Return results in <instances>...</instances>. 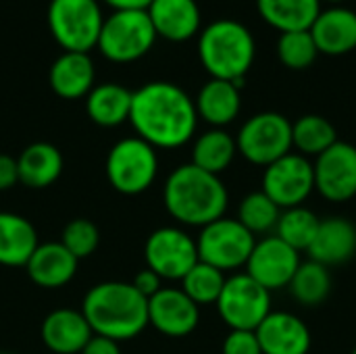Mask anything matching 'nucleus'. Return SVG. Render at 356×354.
I'll list each match as a JSON object with an SVG mask.
<instances>
[{
  "mask_svg": "<svg viewBox=\"0 0 356 354\" xmlns=\"http://www.w3.org/2000/svg\"><path fill=\"white\" fill-rule=\"evenodd\" d=\"M313 261L325 265H344L356 255V227L344 217L321 219L317 236L307 250Z\"/></svg>",
  "mask_w": 356,
  "mask_h": 354,
  "instance_id": "21",
  "label": "nucleus"
},
{
  "mask_svg": "<svg viewBox=\"0 0 356 354\" xmlns=\"http://www.w3.org/2000/svg\"><path fill=\"white\" fill-rule=\"evenodd\" d=\"M257 44L250 29L234 19H219L207 25L198 38V58L213 79L234 81L240 88L250 71Z\"/></svg>",
  "mask_w": 356,
  "mask_h": 354,
  "instance_id": "4",
  "label": "nucleus"
},
{
  "mask_svg": "<svg viewBox=\"0 0 356 354\" xmlns=\"http://www.w3.org/2000/svg\"><path fill=\"white\" fill-rule=\"evenodd\" d=\"M288 290L298 305L319 307L321 303L327 300V296L332 292V273L325 265H321L313 259L302 261L300 267L296 269Z\"/></svg>",
  "mask_w": 356,
  "mask_h": 354,
  "instance_id": "29",
  "label": "nucleus"
},
{
  "mask_svg": "<svg viewBox=\"0 0 356 354\" xmlns=\"http://www.w3.org/2000/svg\"><path fill=\"white\" fill-rule=\"evenodd\" d=\"M144 261L163 282H181L198 263L196 238L177 225L159 227L146 238Z\"/></svg>",
  "mask_w": 356,
  "mask_h": 354,
  "instance_id": "11",
  "label": "nucleus"
},
{
  "mask_svg": "<svg viewBox=\"0 0 356 354\" xmlns=\"http://www.w3.org/2000/svg\"><path fill=\"white\" fill-rule=\"evenodd\" d=\"M238 154L236 138L219 127H211L202 131L192 144V165L213 175H221L229 169Z\"/></svg>",
  "mask_w": 356,
  "mask_h": 354,
  "instance_id": "28",
  "label": "nucleus"
},
{
  "mask_svg": "<svg viewBox=\"0 0 356 354\" xmlns=\"http://www.w3.org/2000/svg\"><path fill=\"white\" fill-rule=\"evenodd\" d=\"M131 286L144 296V298H152L161 288H163V280L152 271V269H142V271H138L136 273V277H134V282H131Z\"/></svg>",
  "mask_w": 356,
  "mask_h": 354,
  "instance_id": "37",
  "label": "nucleus"
},
{
  "mask_svg": "<svg viewBox=\"0 0 356 354\" xmlns=\"http://www.w3.org/2000/svg\"><path fill=\"white\" fill-rule=\"evenodd\" d=\"M319 223H321V219L311 209L294 207V209L282 211L273 234L280 240H284L286 244H290L294 250L305 252L313 244L317 230H319Z\"/></svg>",
  "mask_w": 356,
  "mask_h": 354,
  "instance_id": "31",
  "label": "nucleus"
},
{
  "mask_svg": "<svg viewBox=\"0 0 356 354\" xmlns=\"http://www.w3.org/2000/svg\"><path fill=\"white\" fill-rule=\"evenodd\" d=\"M309 31L317 44L319 54H348L356 48V13L344 6L325 8L317 15Z\"/></svg>",
  "mask_w": 356,
  "mask_h": 354,
  "instance_id": "20",
  "label": "nucleus"
},
{
  "mask_svg": "<svg viewBox=\"0 0 356 354\" xmlns=\"http://www.w3.org/2000/svg\"><path fill=\"white\" fill-rule=\"evenodd\" d=\"M280 215H282V209L263 190H257L242 198L236 219L257 238V236L273 234L280 221Z\"/></svg>",
  "mask_w": 356,
  "mask_h": 354,
  "instance_id": "32",
  "label": "nucleus"
},
{
  "mask_svg": "<svg viewBox=\"0 0 356 354\" xmlns=\"http://www.w3.org/2000/svg\"><path fill=\"white\" fill-rule=\"evenodd\" d=\"M194 106L198 119L209 123L211 127L223 129L225 125L234 123L242 108V94L240 86L225 79H209L194 98Z\"/></svg>",
  "mask_w": 356,
  "mask_h": 354,
  "instance_id": "23",
  "label": "nucleus"
},
{
  "mask_svg": "<svg viewBox=\"0 0 356 354\" xmlns=\"http://www.w3.org/2000/svg\"><path fill=\"white\" fill-rule=\"evenodd\" d=\"M156 38L146 10H113L102 23L96 48L111 63L125 65L146 56Z\"/></svg>",
  "mask_w": 356,
  "mask_h": 354,
  "instance_id": "6",
  "label": "nucleus"
},
{
  "mask_svg": "<svg viewBox=\"0 0 356 354\" xmlns=\"http://www.w3.org/2000/svg\"><path fill=\"white\" fill-rule=\"evenodd\" d=\"M102 23L98 0H50L48 4V29L63 52L96 48Z\"/></svg>",
  "mask_w": 356,
  "mask_h": 354,
  "instance_id": "7",
  "label": "nucleus"
},
{
  "mask_svg": "<svg viewBox=\"0 0 356 354\" xmlns=\"http://www.w3.org/2000/svg\"><path fill=\"white\" fill-rule=\"evenodd\" d=\"M263 354H309L313 336L309 325L294 313L271 311L254 330Z\"/></svg>",
  "mask_w": 356,
  "mask_h": 354,
  "instance_id": "16",
  "label": "nucleus"
},
{
  "mask_svg": "<svg viewBox=\"0 0 356 354\" xmlns=\"http://www.w3.org/2000/svg\"><path fill=\"white\" fill-rule=\"evenodd\" d=\"M94 63L88 52H63L50 65L48 81L63 100H79L94 88Z\"/></svg>",
  "mask_w": 356,
  "mask_h": 354,
  "instance_id": "22",
  "label": "nucleus"
},
{
  "mask_svg": "<svg viewBox=\"0 0 356 354\" xmlns=\"http://www.w3.org/2000/svg\"><path fill=\"white\" fill-rule=\"evenodd\" d=\"M257 244V238L232 217H221L204 227L196 238L198 261L227 273L246 267V261Z\"/></svg>",
  "mask_w": 356,
  "mask_h": 354,
  "instance_id": "9",
  "label": "nucleus"
},
{
  "mask_svg": "<svg viewBox=\"0 0 356 354\" xmlns=\"http://www.w3.org/2000/svg\"><path fill=\"white\" fill-rule=\"evenodd\" d=\"M350 354H356V346H355V351H353V353H350Z\"/></svg>",
  "mask_w": 356,
  "mask_h": 354,
  "instance_id": "42",
  "label": "nucleus"
},
{
  "mask_svg": "<svg viewBox=\"0 0 356 354\" xmlns=\"http://www.w3.org/2000/svg\"><path fill=\"white\" fill-rule=\"evenodd\" d=\"M221 321L229 330L254 332L271 309V292L254 282L248 273H234L225 280V286L215 303Z\"/></svg>",
  "mask_w": 356,
  "mask_h": 354,
  "instance_id": "10",
  "label": "nucleus"
},
{
  "mask_svg": "<svg viewBox=\"0 0 356 354\" xmlns=\"http://www.w3.org/2000/svg\"><path fill=\"white\" fill-rule=\"evenodd\" d=\"M163 204L179 225L204 227L225 217L229 192L219 175L186 163L167 175L163 186Z\"/></svg>",
  "mask_w": 356,
  "mask_h": 354,
  "instance_id": "2",
  "label": "nucleus"
},
{
  "mask_svg": "<svg viewBox=\"0 0 356 354\" xmlns=\"http://www.w3.org/2000/svg\"><path fill=\"white\" fill-rule=\"evenodd\" d=\"M277 56L284 67L302 71L315 63V58L319 56V50L309 29L288 31V33H282L277 40Z\"/></svg>",
  "mask_w": 356,
  "mask_h": 354,
  "instance_id": "34",
  "label": "nucleus"
},
{
  "mask_svg": "<svg viewBox=\"0 0 356 354\" xmlns=\"http://www.w3.org/2000/svg\"><path fill=\"white\" fill-rule=\"evenodd\" d=\"M106 179L113 190L123 196L144 194L159 175L156 148L142 138H123L115 142L106 154Z\"/></svg>",
  "mask_w": 356,
  "mask_h": 354,
  "instance_id": "5",
  "label": "nucleus"
},
{
  "mask_svg": "<svg viewBox=\"0 0 356 354\" xmlns=\"http://www.w3.org/2000/svg\"><path fill=\"white\" fill-rule=\"evenodd\" d=\"M115 10H146L152 0H104Z\"/></svg>",
  "mask_w": 356,
  "mask_h": 354,
  "instance_id": "40",
  "label": "nucleus"
},
{
  "mask_svg": "<svg viewBox=\"0 0 356 354\" xmlns=\"http://www.w3.org/2000/svg\"><path fill=\"white\" fill-rule=\"evenodd\" d=\"M19 184V169L17 159L10 154L0 152V192L13 190Z\"/></svg>",
  "mask_w": 356,
  "mask_h": 354,
  "instance_id": "38",
  "label": "nucleus"
},
{
  "mask_svg": "<svg viewBox=\"0 0 356 354\" xmlns=\"http://www.w3.org/2000/svg\"><path fill=\"white\" fill-rule=\"evenodd\" d=\"M38 230L29 219L17 213L0 211V265L25 267L38 248Z\"/></svg>",
  "mask_w": 356,
  "mask_h": 354,
  "instance_id": "25",
  "label": "nucleus"
},
{
  "mask_svg": "<svg viewBox=\"0 0 356 354\" xmlns=\"http://www.w3.org/2000/svg\"><path fill=\"white\" fill-rule=\"evenodd\" d=\"M257 8L280 33L305 31L321 13V0H257Z\"/></svg>",
  "mask_w": 356,
  "mask_h": 354,
  "instance_id": "27",
  "label": "nucleus"
},
{
  "mask_svg": "<svg viewBox=\"0 0 356 354\" xmlns=\"http://www.w3.org/2000/svg\"><path fill=\"white\" fill-rule=\"evenodd\" d=\"M221 354H263V351L254 332L229 330L221 344Z\"/></svg>",
  "mask_w": 356,
  "mask_h": 354,
  "instance_id": "36",
  "label": "nucleus"
},
{
  "mask_svg": "<svg viewBox=\"0 0 356 354\" xmlns=\"http://www.w3.org/2000/svg\"><path fill=\"white\" fill-rule=\"evenodd\" d=\"M77 261L88 259L96 252V248L100 246V230L94 221L77 217L71 219L60 234L58 240Z\"/></svg>",
  "mask_w": 356,
  "mask_h": 354,
  "instance_id": "35",
  "label": "nucleus"
},
{
  "mask_svg": "<svg viewBox=\"0 0 356 354\" xmlns=\"http://www.w3.org/2000/svg\"><path fill=\"white\" fill-rule=\"evenodd\" d=\"M77 263L79 261L60 242H44L38 244L29 257L25 271L38 288L58 290L75 277Z\"/></svg>",
  "mask_w": 356,
  "mask_h": 354,
  "instance_id": "18",
  "label": "nucleus"
},
{
  "mask_svg": "<svg viewBox=\"0 0 356 354\" xmlns=\"http://www.w3.org/2000/svg\"><path fill=\"white\" fill-rule=\"evenodd\" d=\"M261 190L282 211L305 207L309 196L315 192L313 163L298 152H288L286 156L265 167Z\"/></svg>",
  "mask_w": 356,
  "mask_h": 354,
  "instance_id": "12",
  "label": "nucleus"
},
{
  "mask_svg": "<svg viewBox=\"0 0 356 354\" xmlns=\"http://www.w3.org/2000/svg\"><path fill=\"white\" fill-rule=\"evenodd\" d=\"M159 38L186 42L200 31V8L196 0H152L146 8Z\"/></svg>",
  "mask_w": 356,
  "mask_h": 354,
  "instance_id": "19",
  "label": "nucleus"
},
{
  "mask_svg": "<svg viewBox=\"0 0 356 354\" xmlns=\"http://www.w3.org/2000/svg\"><path fill=\"white\" fill-rule=\"evenodd\" d=\"M236 146L250 165L269 167L292 152V121L275 111L257 113L240 127Z\"/></svg>",
  "mask_w": 356,
  "mask_h": 354,
  "instance_id": "8",
  "label": "nucleus"
},
{
  "mask_svg": "<svg viewBox=\"0 0 356 354\" xmlns=\"http://www.w3.org/2000/svg\"><path fill=\"white\" fill-rule=\"evenodd\" d=\"M96 336L125 342L148 328V298L131 282H102L92 286L79 309Z\"/></svg>",
  "mask_w": 356,
  "mask_h": 354,
  "instance_id": "3",
  "label": "nucleus"
},
{
  "mask_svg": "<svg viewBox=\"0 0 356 354\" xmlns=\"http://www.w3.org/2000/svg\"><path fill=\"white\" fill-rule=\"evenodd\" d=\"M0 354H8V353H0Z\"/></svg>",
  "mask_w": 356,
  "mask_h": 354,
  "instance_id": "43",
  "label": "nucleus"
},
{
  "mask_svg": "<svg viewBox=\"0 0 356 354\" xmlns=\"http://www.w3.org/2000/svg\"><path fill=\"white\" fill-rule=\"evenodd\" d=\"M92 336L94 332L83 313L75 309L50 311L40 325L44 346L54 354H79Z\"/></svg>",
  "mask_w": 356,
  "mask_h": 354,
  "instance_id": "17",
  "label": "nucleus"
},
{
  "mask_svg": "<svg viewBox=\"0 0 356 354\" xmlns=\"http://www.w3.org/2000/svg\"><path fill=\"white\" fill-rule=\"evenodd\" d=\"M315 192L330 202H348L356 196V146L336 142L313 163Z\"/></svg>",
  "mask_w": 356,
  "mask_h": 354,
  "instance_id": "14",
  "label": "nucleus"
},
{
  "mask_svg": "<svg viewBox=\"0 0 356 354\" xmlns=\"http://www.w3.org/2000/svg\"><path fill=\"white\" fill-rule=\"evenodd\" d=\"M129 123L136 136L156 150H175L194 138L198 113L184 88L171 81H150L131 94Z\"/></svg>",
  "mask_w": 356,
  "mask_h": 354,
  "instance_id": "1",
  "label": "nucleus"
},
{
  "mask_svg": "<svg viewBox=\"0 0 356 354\" xmlns=\"http://www.w3.org/2000/svg\"><path fill=\"white\" fill-rule=\"evenodd\" d=\"M79 354H121V346H119V342H115L111 338L94 334Z\"/></svg>",
  "mask_w": 356,
  "mask_h": 354,
  "instance_id": "39",
  "label": "nucleus"
},
{
  "mask_svg": "<svg viewBox=\"0 0 356 354\" xmlns=\"http://www.w3.org/2000/svg\"><path fill=\"white\" fill-rule=\"evenodd\" d=\"M300 263L302 261L298 250H294L290 244L280 240L275 234H269L257 240L246 261L244 273H248L254 282H259L269 292H275L290 286Z\"/></svg>",
  "mask_w": 356,
  "mask_h": 354,
  "instance_id": "13",
  "label": "nucleus"
},
{
  "mask_svg": "<svg viewBox=\"0 0 356 354\" xmlns=\"http://www.w3.org/2000/svg\"><path fill=\"white\" fill-rule=\"evenodd\" d=\"M338 142L336 127L321 115H302L292 123V148L302 156H319Z\"/></svg>",
  "mask_w": 356,
  "mask_h": 354,
  "instance_id": "30",
  "label": "nucleus"
},
{
  "mask_svg": "<svg viewBox=\"0 0 356 354\" xmlns=\"http://www.w3.org/2000/svg\"><path fill=\"white\" fill-rule=\"evenodd\" d=\"M200 323V307L194 305L181 288L163 286L148 298V325L165 338H188Z\"/></svg>",
  "mask_w": 356,
  "mask_h": 354,
  "instance_id": "15",
  "label": "nucleus"
},
{
  "mask_svg": "<svg viewBox=\"0 0 356 354\" xmlns=\"http://www.w3.org/2000/svg\"><path fill=\"white\" fill-rule=\"evenodd\" d=\"M225 273L215 269L213 265H207L198 261L181 280V290L184 294L198 307H209L215 305L223 286H225Z\"/></svg>",
  "mask_w": 356,
  "mask_h": 354,
  "instance_id": "33",
  "label": "nucleus"
},
{
  "mask_svg": "<svg viewBox=\"0 0 356 354\" xmlns=\"http://www.w3.org/2000/svg\"><path fill=\"white\" fill-rule=\"evenodd\" d=\"M325 2H332V4H338V2H344V0H325Z\"/></svg>",
  "mask_w": 356,
  "mask_h": 354,
  "instance_id": "41",
  "label": "nucleus"
},
{
  "mask_svg": "<svg viewBox=\"0 0 356 354\" xmlns=\"http://www.w3.org/2000/svg\"><path fill=\"white\" fill-rule=\"evenodd\" d=\"M131 90L121 83H100L86 96V111L92 123L100 127H117L129 121Z\"/></svg>",
  "mask_w": 356,
  "mask_h": 354,
  "instance_id": "26",
  "label": "nucleus"
},
{
  "mask_svg": "<svg viewBox=\"0 0 356 354\" xmlns=\"http://www.w3.org/2000/svg\"><path fill=\"white\" fill-rule=\"evenodd\" d=\"M63 154L50 142H33L17 159L19 184L29 190L50 188L63 173Z\"/></svg>",
  "mask_w": 356,
  "mask_h": 354,
  "instance_id": "24",
  "label": "nucleus"
}]
</instances>
